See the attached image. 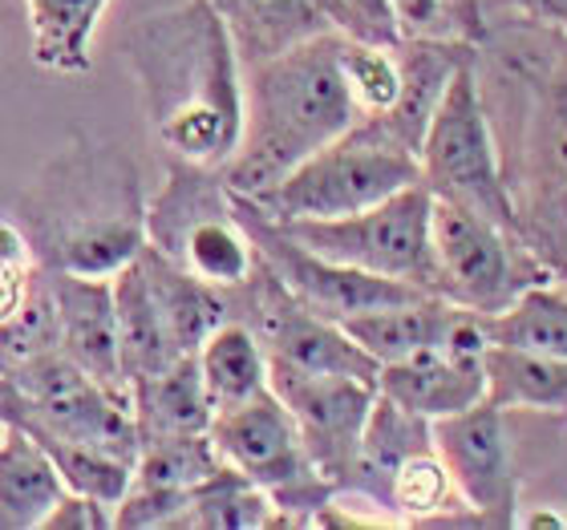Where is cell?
<instances>
[{
    "instance_id": "1",
    "label": "cell",
    "mask_w": 567,
    "mask_h": 530,
    "mask_svg": "<svg viewBox=\"0 0 567 530\" xmlns=\"http://www.w3.org/2000/svg\"><path fill=\"white\" fill-rule=\"evenodd\" d=\"M131 61L154 134L190 166H224L244 138V82L236 41L215 0L146 17L131 33Z\"/></svg>"
},
{
    "instance_id": "2",
    "label": "cell",
    "mask_w": 567,
    "mask_h": 530,
    "mask_svg": "<svg viewBox=\"0 0 567 530\" xmlns=\"http://www.w3.org/2000/svg\"><path fill=\"white\" fill-rule=\"evenodd\" d=\"M361 122L341 70V33H317L268 53L244 85V138L224 163V187L260 199L288 170Z\"/></svg>"
},
{
    "instance_id": "3",
    "label": "cell",
    "mask_w": 567,
    "mask_h": 530,
    "mask_svg": "<svg viewBox=\"0 0 567 530\" xmlns=\"http://www.w3.org/2000/svg\"><path fill=\"white\" fill-rule=\"evenodd\" d=\"M17 224L41 268L118 276L146 248L134 163L114 146L78 138L17 199Z\"/></svg>"
},
{
    "instance_id": "4",
    "label": "cell",
    "mask_w": 567,
    "mask_h": 530,
    "mask_svg": "<svg viewBox=\"0 0 567 530\" xmlns=\"http://www.w3.org/2000/svg\"><path fill=\"white\" fill-rule=\"evenodd\" d=\"M422 183V163L381 122L361 118L324 150L288 170L260 199H248L264 219H344Z\"/></svg>"
},
{
    "instance_id": "5",
    "label": "cell",
    "mask_w": 567,
    "mask_h": 530,
    "mask_svg": "<svg viewBox=\"0 0 567 530\" xmlns=\"http://www.w3.org/2000/svg\"><path fill=\"white\" fill-rule=\"evenodd\" d=\"M417 163H422V183L434 199L458 202L466 211L515 231V207H511V190L503 183V166H498L471 58L450 77L446 94L422 134Z\"/></svg>"
},
{
    "instance_id": "6",
    "label": "cell",
    "mask_w": 567,
    "mask_h": 530,
    "mask_svg": "<svg viewBox=\"0 0 567 530\" xmlns=\"http://www.w3.org/2000/svg\"><path fill=\"white\" fill-rule=\"evenodd\" d=\"M430 211H434V195L425 183H414V187L398 190L365 211L344 215V219H296V224L276 227H284L296 243H305L308 251H317L324 260L434 292Z\"/></svg>"
},
{
    "instance_id": "7",
    "label": "cell",
    "mask_w": 567,
    "mask_h": 530,
    "mask_svg": "<svg viewBox=\"0 0 567 530\" xmlns=\"http://www.w3.org/2000/svg\"><path fill=\"white\" fill-rule=\"evenodd\" d=\"M199 170L207 166L187 163L183 170H175L166 195L154 202L146 231L154 236V248L166 251L203 283H212L219 292L248 288V280L260 268L256 243H251L248 227L239 224L224 178L212 183Z\"/></svg>"
},
{
    "instance_id": "8",
    "label": "cell",
    "mask_w": 567,
    "mask_h": 530,
    "mask_svg": "<svg viewBox=\"0 0 567 530\" xmlns=\"http://www.w3.org/2000/svg\"><path fill=\"white\" fill-rule=\"evenodd\" d=\"M207 437H212L215 454L224 458V466L244 474L251 486H260L276 502V510L324 507L332 482H324L312 466L292 413L272 393V385L244 405L215 413Z\"/></svg>"
},
{
    "instance_id": "9",
    "label": "cell",
    "mask_w": 567,
    "mask_h": 530,
    "mask_svg": "<svg viewBox=\"0 0 567 530\" xmlns=\"http://www.w3.org/2000/svg\"><path fill=\"white\" fill-rule=\"evenodd\" d=\"M430 243H434V292L450 304L491 316L535 283L523 280L507 227L491 224L458 202L434 199Z\"/></svg>"
},
{
    "instance_id": "10",
    "label": "cell",
    "mask_w": 567,
    "mask_h": 530,
    "mask_svg": "<svg viewBox=\"0 0 567 530\" xmlns=\"http://www.w3.org/2000/svg\"><path fill=\"white\" fill-rule=\"evenodd\" d=\"M268 385L288 405L308 458L320 478L344 486L365 434L369 409L378 401V381L337 377V373H305V368L268 361Z\"/></svg>"
},
{
    "instance_id": "11",
    "label": "cell",
    "mask_w": 567,
    "mask_h": 530,
    "mask_svg": "<svg viewBox=\"0 0 567 530\" xmlns=\"http://www.w3.org/2000/svg\"><path fill=\"white\" fill-rule=\"evenodd\" d=\"M434 449L446 461L462 507L474 510L478 522H515V470H511L507 413L478 401L471 409L430 422Z\"/></svg>"
},
{
    "instance_id": "12",
    "label": "cell",
    "mask_w": 567,
    "mask_h": 530,
    "mask_svg": "<svg viewBox=\"0 0 567 530\" xmlns=\"http://www.w3.org/2000/svg\"><path fill=\"white\" fill-rule=\"evenodd\" d=\"M49 292L58 300L61 320V353L73 365H82L106 389L126 393L122 373V344H118V312H114V283L106 276H73V271H49Z\"/></svg>"
},
{
    "instance_id": "13",
    "label": "cell",
    "mask_w": 567,
    "mask_h": 530,
    "mask_svg": "<svg viewBox=\"0 0 567 530\" xmlns=\"http://www.w3.org/2000/svg\"><path fill=\"white\" fill-rule=\"evenodd\" d=\"M486 356L454 353L446 344L378 368V393L425 422L450 417L486 397Z\"/></svg>"
},
{
    "instance_id": "14",
    "label": "cell",
    "mask_w": 567,
    "mask_h": 530,
    "mask_svg": "<svg viewBox=\"0 0 567 530\" xmlns=\"http://www.w3.org/2000/svg\"><path fill=\"white\" fill-rule=\"evenodd\" d=\"M393 49H398V65H402V94H398L390 114H381L373 122H381L393 138L417 154L422 134L434 118L442 94H446L450 77L458 73L462 61L471 58V49L450 45L442 37H402Z\"/></svg>"
},
{
    "instance_id": "15",
    "label": "cell",
    "mask_w": 567,
    "mask_h": 530,
    "mask_svg": "<svg viewBox=\"0 0 567 530\" xmlns=\"http://www.w3.org/2000/svg\"><path fill=\"white\" fill-rule=\"evenodd\" d=\"M70 486L45 454V446L21 425L0 437V530H29L53 515Z\"/></svg>"
},
{
    "instance_id": "16",
    "label": "cell",
    "mask_w": 567,
    "mask_h": 530,
    "mask_svg": "<svg viewBox=\"0 0 567 530\" xmlns=\"http://www.w3.org/2000/svg\"><path fill=\"white\" fill-rule=\"evenodd\" d=\"M430 422L417 417V413L402 409L398 401H390L385 393H378L373 409H369L365 434H361V446H357V461L344 486L365 495L373 507L390 510V486L393 474L414 449L430 446Z\"/></svg>"
},
{
    "instance_id": "17",
    "label": "cell",
    "mask_w": 567,
    "mask_h": 530,
    "mask_svg": "<svg viewBox=\"0 0 567 530\" xmlns=\"http://www.w3.org/2000/svg\"><path fill=\"white\" fill-rule=\"evenodd\" d=\"M458 312L462 304H450V300L430 292L417 295V300H405V304H390L378 308V312H365V316L344 320L341 329L378 365H393V361H405V356H417L425 349L446 344V332L458 320Z\"/></svg>"
},
{
    "instance_id": "18",
    "label": "cell",
    "mask_w": 567,
    "mask_h": 530,
    "mask_svg": "<svg viewBox=\"0 0 567 530\" xmlns=\"http://www.w3.org/2000/svg\"><path fill=\"white\" fill-rule=\"evenodd\" d=\"M114 312H118V344H122V373H126V385L158 377L163 368L183 361V356L175 353L171 332H166L163 312L154 304L151 280H146V271H142V260L126 263V268L114 276Z\"/></svg>"
},
{
    "instance_id": "19",
    "label": "cell",
    "mask_w": 567,
    "mask_h": 530,
    "mask_svg": "<svg viewBox=\"0 0 567 530\" xmlns=\"http://www.w3.org/2000/svg\"><path fill=\"white\" fill-rule=\"evenodd\" d=\"M131 401L142 441L178 434H207V425L215 417L195 356H183L171 368H163L158 377L131 385Z\"/></svg>"
},
{
    "instance_id": "20",
    "label": "cell",
    "mask_w": 567,
    "mask_h": 530,
    "mask_svg": "<svg viewBox=\"0 0 567 530\" xmlns=\"http://www.w3.org/2000/svg\"><path fill=\"white\" fill-rule=\"evenodd\" d=\"M486 401L503 413H567V361L515 344L486 349Z\"/></svg>"
},
{
    "instance_id": "21",
    "label": "cell",
    "mask_w": 567,
    "mask_h": 530,
    "mask_svg": "<svg viewBox=\"0 0 567 530\" xmlns=\"http://www.w3.org/2000/svg\"><path fill=\"white\" fill-rule=\"evenodd\" d=\"M195 365H199L203 389H207L215 413L244 405V401L268 389V353H264L260 336L251 332V324H244V320H224L199 344Z\"/></svg>"
},
{
    "instance_id": "22",
    "label": "cell",
    "mask_w": 567,
    "mask_h": 530,
    "mask_svg": "<svg viewBox=\"0 0 567 530\" xmlns=\"http://www.w3.org/2000/svg\"><path fill=\"white\" fill-rule=\"evenodd\" d=\"M110 0H29L33 58L45 70H90V33Z\"/></svg>"
},
{
    "instance_id": "23",
    "label": "cell",
    "mask_w": 567,
    "mask_h": 530,
    "mask_svg": "<svg viewBox=\"0 0 567 530\" xmlns=\"http://www.w3.org/2000/svg\"><path fill=\"white\" fill-rule=\"evenodd\" d=\"M486 336L491 344H515L567 361V295L544 283L523 288L507 308L486 316Z\"/></svg>"
},
{
    "instance_id": "24",
    "label": "cell",
    "mask_w": 567,
    "mask_h": 530,
    "mask_svg": "<svg viewBox=\"0 0 567 530\" xmlns=\"http://www.w3.org/2000/svg\"><path fill=\"white\" fill-rule=\"evenodd\" d=\"M454 502H462L454 490L446 461L434 449V441L414 449L410 458L398 466L390 486V510L405 522H437Z\"/></svg>"
},
{
    "instance_id": "25",
    "label": "cell",
    "mask_w": 567,
    "mask_h": 530,
    "mask_svg": "<svg viewBox=\"0 0 567 530\" xmlns=\"http://www.w3.org/2000/svg\"><path fill=\"white\" fill-rule=\"evenodd\" d=\"M341 70L353 90V102L361 118H381L390 114L398 94H402V65L393 45H369L341 33Z\"/></svg>"
},
{
    "instance_id": "26",
    "label": "cell",
    "mask_w": 567,
    "mask_h": 530,
    "mask_svg": "<svg viewBox=\"0 0 567 530\" xmlns=\"http://www.w3.org/2000/svg\"><path fill=\"white\" fill-rule=\"evenodd\" d=\"M114 507H106V502H97V498L90 495H65L53 507V515H49L41 527L45 530H61V527H73V530H97V527H114V515H110Z\"/></svg>"
},
{
    "instance_id": "27",
    "label": "cell",
    "mask_w": 567,
    "mask_h": 530,
    "mask_svg": "<svg viewBox=\"0 0 567 530\" xmlns=\"http://www.w3.org/2000/svg\"><path fill=\"white\" fill-rule=\"evenodd\" d=\"M402 37H437L442 33V0H390Z\"/></svg>"
},
{
    "instance_id": "28",
    "label": "cell",
    "mask_w": 567,
    "mask_h": 530,
    "mask_svg": "<svg viewBox=\"0 0 567 530\" xmlns=\"http://www.w3.org/2000/svg\"><path fill=\"white\" fill-rule=\"evenodd\" d=\"M523 9L535 12V17H544L551 24H564L567 29V0H519Z\"/></svg>"
},
{
    "instance_id": "29",
    "label": "cell",
    "mask_w": 567,
    "mask_h": 530,
    "mask_svg": "<svg viewBox=\"0 0 567 530\" xmlns=\"http://www.w3.org/2000/svg\"><path fill=\"white\" fill-rule=\"evenodd\" d=\"M551 142H556V163L559 170L567 175V94L559 97V110H556V131H551Z\"/></svg>"
},
{
    "instance_id": "30",
    "label": "cell",
    "mask_w": 567,
    "mask_h": 530,
    "mask_svg": "<svg viewBox=\"0 0 567 530\" xmlns=\"http://www.w3.org/2000/svg\"><path fill=\"white\" fill-rule=\"evenodd\" d=\"M4 429H9V425H4V422H0V437H4Z\"/></svg>"
}]
</instances>
